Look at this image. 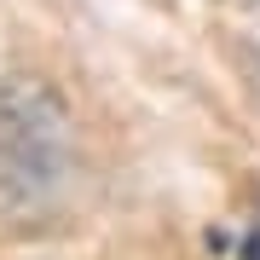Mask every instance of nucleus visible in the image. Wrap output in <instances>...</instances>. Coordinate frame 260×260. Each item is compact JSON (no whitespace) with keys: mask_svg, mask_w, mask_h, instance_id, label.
Returning a JSON list of instances; mask_svg holds the SVG:
<instances>
[{"mask_svg":"<svg viewBox=\"0 0 260 260\" xmlns=\"http://www.w3.org/2000/svg\"><path fill=\"white\" fill-rule=\"evenodd\" d=\"M70 174V116L41 81L0 87V214H47Z\"/></svg>","mask_w":260,"mask_h":260,"instance_id":"obj_1","label":"nucleus"},{"mask_svg":"<svg viewBox=\"0 0 260 260\" xmlns=\"http://www.w3.org/2000/svg\"><path fill=\"white\" fill-rule=\"evenodd\" d=\"M243 260H260V232H249V237H243V249H237Z\"/></svg>","mask_w":260,"mask_h":260,"instance_id":"obj_2","label":"nucleus"}]
</instances>
